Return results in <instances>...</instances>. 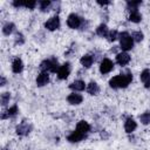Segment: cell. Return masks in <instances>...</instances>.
Here are the masks:
<instances>
[{
  "mask_svg": "<svg viewBox=\"0 0 150 150\" xmlns=\"http://www.w3.org/2000/svg\"><path fill=\"white\" fill-rule=\"evenodd\" d=\"M139 77H141V81L143 82L144 87L145 88H150V69H144L141 73Z\"/></svg>",
  "mask_w": 150,
  "mask_h": 150,
  "instance_id": "obj_15",
  "label": "cell"
},
{
  "mask_svg": "<svg viewBox=\"0 0 150 150\" xmlns=\"http://www.w3.org/2000/svg\"><path fill=\"white\" fill-rule=\"evenodd\" d=\"M76 130L80 131V132H82V134H84V135H87L89 132V130H90V125L86 121H80L76 124Z\"/></svg>",
  "mask_w": 150,
  "mask_h": 150,
  "instance_id": "obj_17",
  "label": "cell"
},
{
  "mask_svg": "<svg viewBox=\"0 0 150 150\" xmlns=\"http://www.w3.org/2000/svg\"><path fill=\"white\" fill-rule=\"evenodd\" d=\"M142 4V1H128L127 2V8L130 11V12H132V11H137V8H138V6Z\"/></svg>",
  "mask_w": 150,
  "mask_h": 150,
  "instance_id": "obj_23",
  "label": "cell"
},
{
  "mask_svg": "<svg viewBox=\"0 0 150 150\" xmlns=\"http://www.w3.org/2000/svg\"><path fill=\"white\" fill-rule=\"evenodd\" d=\"M84 137H86L84 134H82V132H80V131H77V130H74L70 135H68L67 139H68L69 142H71V143H77V142L82 141Z\"/></svg>",
  "mask_w": 150,
  "mask_h": 150,
  "instance_id": "obj_10",
  "label": "cell"
},
{
  "mask_svg": "<svg viewBox=\"0 0 150 150\" xmlns=\"http://www.w3.org/2000/svg\"><path fill=\"white\" fill-rule=\"evenodd\" d=\"M87 91H88V94H90V95H97V94L100 93V87H98V84H97L96 82L91 81V82L87 86Z\"/></svg>",
  "mask_w": 150,
  "mask_h": 150,
  "instance_id": "obj_20",
  "label": "cell"
},
{
  "mask_svg": "<svg viewBox=\"0 0 150 150\" xmlns=\"http://www.w3.org/2000/svg\"><path fill=\"white\" fill-rule=\"evenodd\" d=\"M67 101H68V103H70V104L77 105V104L82 103V101H83V97H82L80 94H75V93H71V94H69V95H68V97H67Z\"/></svg>",
  "mask_w": 150,
  "mask_h": 150,
  "instance_id": "obj_13",
  "label": "cell"
},
{
  "mask_svg": "<svg viewBox=\"0 0 150 150\" xmlns=\"http://www.w3.org/2000/svg\"><path fill=\"white\" fill-rule=\"evenodd\" d=\"M141 20H142V15H141V13H139L138 11H132V12H130L129 21L135 22V23H138V22H141Z\"/></svg>",
  "mask_w": 150,
  "mask_h": 150,
  "instance_id": "obj_21",
  "label": "cell"
},
{
  "mask_svg": "<svg viewBox=\"0 0 150 150\" xmlns=\"http://www.w3.org/2000/svg\"><path fill=\"white\" fill-rule=\"evenodd\" d=\"M114 69V63L109 59H103L102 62L100 63V71L101 74H108Z\"/></svg>",
  "mask_w": 150,
  "mask_h": 150,
  "instance_id": "obj_5",
  "label": "cell"
},
{
  "mask_svg": "<svg viewBox=\"0 0 150 150\" xmlns=\"http://www.w3.org/2000/svg\"><path fill=\"white\" fill-rule=\"evenodd\" d=\"M136 128H137V123L135 122V120L131 118V117H128L125 120V122H124V130H125V132L131 134Z\"/></svg>",
  "mask_w": 150,
  "mask_h": 150,
  "instance_id": "obj_11",
  "label": "cell"
},
{
  "mask_svg": "<svg viewBox=\"0 0 150 150\" xmlns=\"http://www.w3.org/2000/svg\"><path fill=\"white\" fill-rule=\"evenodd\" d=\"M131 38H132V40H134V41H136V42H141V41L143 40L144 35H143V33H142V32H134V33H132V35H131Z\"/></svg>",
  "mask_w": 150,
  "mask_h": 150,
  "instance_id": "obj_27",
  "label": "cell"
},
{
  "mask_svg": "<svg viewBox=\"0 0 150 150\" xmlns=\"http://www.w3.org/2000/svg\"><path fill=\"white\" fill-rule=\"evenodd\" d=\"M131 81H132V74L131 73L121 74V75H116L112 79H110L109 86L111 88H125L130 84Z\"/></svg>",
  "mask_w": 150,
  "mask_h": 150,
  "instance_id": "obj_1",
  "label": "cell"
},
{
  "mask_svg": "<svg viewBox=\"0 0 150 150\" xmlns=\"http://www.w3.org/2000/svg\"><path fill=\"white\" fill-rule=\"evenodd\" d=\"M9 98H11V94H9V93H2V94H1V97H0L1 104L5 107V105L9 102Z\"/></svg>",
  "mask_w": 150,
  "mask_h": 150,
  "instance_id": "obj_26",
  "label": "cell"
},
{
  "mask_svg": "<svg viewBox=\"0 0 150 150\" xmlns=\"http://www.w3.org/2000/svg\"><path fill=\"white\" fill-rule=\"evenodd\" d=\"M116 62L120 64V66H125L130 62V55L125 52H122V53H118L116 55Z\"/></svg>",
  "mask_w": 150,
  "mask_h": 150,
  "instance_id": "obj_9",
  "label": "cell"
},
{
  "mask_svg": "<svg viewBox=\"0 0 150 150\" xmlns=\"http://www.w3.org/2000/svg\"><path fill=\"white\" fill-rule=\"evenodd\" d=\"M5 84H6V79H5L4 76H1V82H0V86H1V87H4Z\"/></svg>",
  "mask_w": 150,
  "mask_h": 150,
  "instance_id": "obj_33",
  "label": "cell"
},
{
  "mask_svg": "<svg viewBox=\"0 0 150 150\" xmlns=\"http://www.w3.org/2000/svg\"><path fill=\"white\" fill-rule=\"evenodd\" d=\"M23 42H25L23 35L21 33H16V35H15V45H22Z\"/></svg>",
  "mask_w": 150,
  "mask_h": 150,
  "instance_id": "obj_30",
  "label": "cell"
},
{
  "mask_svg": "<svg viewBox=\"0 0 150 150\" xmlns=\"http://www.w3.org/2000/svg\"><path fill=\"white\" fill-rule=\"evenodd\" d=\"M36 6V1H25V7L28 9H34Z\"/></svg>",
  "mask_w": 150,
  "mask_h": 150,
  "instance_id": "obj_31",
  "label": "cell"
},
{
  "mask_svg": "<svg viewBox=\"0 0 150 150\" xmlns=\"http://www.w3.org/2000/svg\"><path fill=\"white\" fill-rule=\"evenodd\" d=\"M81 23H82V19H81L77 14L71 13V14L68 15L67 25H68L69 28H71V29H77V28L81 26Z\"/></svg>",
  "mask_w": 150,
  "mask_h": 150,
  "instance_id": "obj_4",
  "label": "cell"
},
{
  "mask_svg": "<svg viewBox=\"0 0 150 150\" xmlns=\"http://www.w3.org/2000/svg\"><path fill=\"white\" fill-rule=\"evenodd\" d=\"M97 4L103 6V5H109V1H97Z\"/></svg>",
  "mask_w": 150,
  "mask_h": 150,
  "instance_id": "obj_34",
  "label": "cell"
},
{
  "mask_svg": "<svg viewBox=\"0 0 150 150\" xmlns=\"http://www.w3.org/2000/svg\"><path fill=\"white\" fill-rule=\"evenodd\" d=\"M15 130H16V134H18V135H20V136H26V135H28V134L30 132L32 125L28 124L27 122H21V123L16 127Z\"/></svg>",
  "mask_w": 150,
  "mask_h": 150,
  "instance_id": "obj_8",
  "label": "cell"
},
{
  "mask_svg": "<svg viewBox=\"0 0 150 150\" xmlns=\"http://www.w3.org/2000/svg\"><path fill=\"white\" fill-rule=\"evenodd\" d=\"M69 88L75 90V91H82L86 88V83L82 80H76V81H74L69 84Z\"/></svg>",
  "mask_w": 150,
  "mask_h": 150,
  "instance_id": "obj_16",
  "label": "cell"
},
{
  "mask_svg": "<svg viewBox=\"0 0 150 150\" xmlns=\"http://www.w3.org/2000/svg\"><path fill=\"white\" fill-rule=\"evenodd\" d=\"M118 39H120V47L122 50L127 52L130 50L134 46V40L131 38V35H129V33L127 32H122L118 34Z\"/></svg>",
  "mask_w": 150,
  "mask_h": 150,
  "instance_id": "obj_3",
  "label": "cell"
},
{
  "mask_svg": "<svg viewBox=\"0 0 150 150\" xmlns=\"http://www.w3.org/2000/svg\"><path fill=\"white\" fill-rule=\"evenodd\" d=\"M96 34H97L98 36H101V38H108V35H109V30H108L107 25L101 23V25L96 28Z\"/></svg>",
  "mask_w": 150,
  "mask_h": 150,
  "instance_id": "obj_19",
  "label": "cell"
},
{
  "mask_svg": "<svg viewBox=\"0 0 150 150\" xmlns=\"http://www.w3.org/2000/svg\"><path fill=\"white\" fill-rule=\"evenodd\" d=\"M117 38H118V33H117V30H116V29H114V30L109 32V35H108V41L112 42V41H115Z\"/></svg>",
  "mask_w": 150,
  "mask_h": 150,
  "instance_id": "obj_29",
  "label": "cell"
},
{
  "mask_svg": "<svg viewBox=\"0 0 150 150\" xmlns=\"http://www.w3.org/2000/svg\"><path fill=\"white\" fill-rule=\"evenodd\" d=\"M69 74H70V63L69 62H66L62 66H60V69L57 71V77L60 80L67 79L69 76Z\"/></svg>",
  "mask_w": 150,
  "mask_h": 150,
  "instance_id": "obj_7",
  "label": "cell"
},
{
  "mask_svg": "<svg viewBox=\"0 0 150 150\" xmlns=\"http://www.w3.org/2000/svg\"><path fill=\"white\" fill-rule=\"evenodd\" d=\"M14 29H15V25H14L13 22H7V23H5L4 27H2V33H4L5 35H11V34L14 32Z\"/></svg>",
  "mask_w": 150,
  "mask_h": 150,
  "instance_id": "obj_22",
  "label": "cell"
},
{
  "mask_svg": "<svg viewBox=\"0 0 150 150\" xmlns=\"http://www.w3.org/2000/svg\"><path fill=\"white\" fill-rule=\"evenodd\" d=\"M45 27L48 29V30H55L60 27V19L59 16H52L50 19H48L46 22H45Z\"/></svg>",
  "mask_w": 150,
  "mask_h": 150,
  "instance_id": "obj_6",
  "label": "cell"
},
{
  "mask_svg": "<svg viewBox=\"0 0 150 150\" xmlns=\"http://www.w3.org/2000/svg\"><path fill=\"white\" fill-rule=\"evenodd\" d=\"M6 112H7L8 117H11V116H14V115H16V112H18V105H16V104L12 105V107H11L9 109H7V110H6Z\"/></svg>",
  "mask_w": 150,
  "mask_h": 150,
  "instance_id": "obj_28",
  "label": "cell"
},
{
  "mask_svg": "<svg viewBox=\"0 0 150 150\" xmlns=\"http://www.w3.org/2000/svg\"><path fill=\"white\" fill-rule=\"evenodd\" d=\"M80 62H81V64H82L83 67L89 68V67L93 64V62H94V57H93L90 54H86V55H83V56L81 57Z\"/></svg>",
  "mask_w": 150,
  "mask_h": 150,
  "instance_id": "obj_18",
  "label": "cell"
},
{
  "mask_svg": "<svg viewBox=\"0 0 150 150\" xmlns=\"http://www.w3.org/2000/svg\"><path fill=\"white\" fill-rule=\"evenodd\" d=\"M39 5H40V9L42 11V12H47V11H49V7H50V1H48V0H43V1H40L39 2Z\"/></svg>",
  "mask_w": 150,
  "mask_h": 150,
  "instance_id": "obj_25",
  "label": "cell"
},
{
  "mask_svg": "<svg viewBox=\"0 0 150 150\" xmlns=\"http://www.w3.org/2000/svg\"><path fill=\"white\" fill-rule=\"evenodd\" d=\"M13 6L14 7H25V1H18V0H15V1H13Z\"/></svg>",
  "mask_w": 150,
  "mask_h": 150,
  "instance_id": "obj_32",
  "label": "cell"
},
{
  "mask_svg": "<svg viewBox=\"0 0 150 150\" xmlns=\"http://www.w3.org/2000/svg\"><path fill=\"white\" fill-rule=\"evenodd\" d=\"M60 69V66L57 63V60L52 57V59H47V60H43L41 63H40V70L41 71H45V73H56L59 71Z\"/></svg>",
  "mask_w": 150,
  "mask_h": 150,
  "instance_id": "obj_2",
  "label": "cell"
},
{
  "mask_svg": "<svg viewBox=\"0 0 150 150\" xmlns=\"http://www.w3.org/2000/svg\"><path fill=\"white\" fill-rule=\"evenodd\" d=\"M48 82H49V75H48V73L41 71V73L38 75V77H36V86L43 87V86H46Z\"/></svg>",
  "mask_w": 150,
  "mask_h": 150,
  "instance_id": "obj_12",
  "label": "cell"
},
{
  "mask_svg": "<svg viewBox=\"0 0 150 150\" xmlns=\"http://www.w3.org/2000/svg\"><path fill=\"white\" fill-rule=\"evenodd\" d=\"M139 121L142 124H149L150 123V111L143 112L142 115H139Z\"/></svg>",
  "mask_w": 150,
  "mask_h": 150,
  "instance_id": "obj_24",
  "label": "cell"
},
{
  "mask_svg": "<svg viewBox=\"0 0 150 150\" xmlns=\"http://www.w3.org/2000/svg\"><path fill=\"white\" fill-rule=\"evenodd\" d=\"M22 69H23L22 60H21V59H19V57L14 59V61L12 62V70H13V73L19 74V73H21V71H22Z\"/></svg>",
  "mask_w": 150,
  "mask_h": 150,
  "instance_id": "obj_14",
  "label": "cell"
}]
</instances>
